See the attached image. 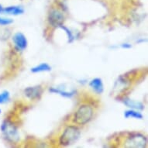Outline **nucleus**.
Returning a JSON list of instances; mask_svg holds the SVG:
<instances>
[{
    "label": "nucleus",
    "mask_w": 148,
    "mask_h": 148,
    "mask_svg": "<svg viewBox=\"0 0 148 148\" xmlns=\"http://www.w3.org/2000/svg\"><path fill=\"white\" fill-rule=\"evenodd\" d=\"M95 110L90 104L84 103L80 105L74 113L72 122L76 126H84L88 123L94 116Z\"/></svg>",
    "instance_id": "1"
},
{
    "label": "nucleus",
    "mask_w": 148,
    "mask_h": 148,
    "mask_svg": "<svg viewBox=\"0 0 148 148\" xmlns=\"http://www.w3.org/2000/svg\"><path fill=\"white\" fill-rule=\"evenodd\" d=\"M81 135V131L78 126L71 125L67 126L59 137V145L67 147L75 143Z\"/></svg>",
    "instance_id": "2"
},
{
    "label": "nucleus",
    "mask_w": 148,
    "mask_h": 148,
    "mask_svg": "<svg viewBox=\"0 0 148 148\" xmlns=\"http://www.w3.org/2000/svg\"><path fill=\"white\" fill-rule=\"evenodd\" d=\"M1 131L3 133V136L8 141L16 143L19 140L20 135L17 130L16 126L12 123V122L9 120H5L1 125Z\"/></svg>",
    "instance_id": "3"
},
{
    "label": "nucleus",
    "mask_w": 148,
    "mask_h": 148,
    "mask_svg": "<svg viewBox=\"0 0 148 148\" xmlns=\"http://www.w3.org/2000/svg\"><path fill=\"white\" fill-rule=\"evenodd\" d=\"M147 139L143 134H133L126 137L123 147L132 148H143L147 147Z\"/></svg>",
    "instance_id": "4"
},
{
    "label": "nucleus",
    "mask_w": 148,
    "mask_h": 148,
    "mask_svg": "<svg viewBox=\"0 0 148 148\" xmlns=\"http://www.w3.org/2000/svg\"><path fill=\"white\" fill-rule=\"evenodd\" d=\"M49 23L53 27H60V26L63 25L65 16L61 10L58 9H52L49 12L47 16Z\"/></svg>",
    "instance_id": "5"
},
{
    "label": "nucleus",
    "mask_w": 148,
    "mask_h": 148,
    "mask_svg": "<svg viewBox=\"0 0 148 148\" xmlns=\"http://www.w3.org/2000/svg\"><path fill=\"white\" fill-rule=\"evenodd\" d=\"M44 93V88L41 85H35L27 87L24 89L25 96L29 100H39Z\"/></svg>",
    "instance_id": "6"
},
{
    "label": "nucleus",
    "mask_w": 148,
    "mask_h": 148,
    "mask_svg": "<svg viewBox=\"0 0 148 148\" xmlns=\"http://www.w3.org/2000/svg\"><path fill=\"white\" fill-rule=\"evenodd\" d=\"M12 42L17 51H23L28 46V40L27 36L21 32H17L12 36Z\"/></svg>",
    "instance_id": "7"
},
{
    "label": "nucleus",
    "mask_w": 148,
    "mask_h": 148,
    "mask_svg": "<svg viewBox=\"0 0 148 148\" xmlns=\"http://www.w3.org/2000/svg\"><path fill=\"white\" fill-rule=\"evenodd\" d=\"M89 87L93 92L98 94L101 95L104 92V85L102 82V78H95L92 79L88 83Z\"/></svg>",
    "instance_id": "8"
},
{
    "label": "nucleus",
    "mask_w": 148,
    "mask_h": 148,
    "mask_svg": "<svg viewBox=\"0 0 148 148\" xmlns=\"http://www.w3.org/2000/svg\"><path fill=\"white\" fill-rule=\"evenodd\" d=\"M121 101L125 106L128 107L129 109H136V110H139V111H142V110L144 109V105L141 102H139V101L130 99V98L127 97L123 98Z\"/></svg>",
    "instance_id": "9"
},
{
    "label": "nucleus",
    "mask_w": 148,
    "mask_h": 148,
    "mask_svg": "<svg viewBox=\"0 0 148 148\" xmlns=\"http://www.w3.org/2000/svg\"><path fill=\"white\" fill-rule=\"evenodd\" d=\"M24 10L23 8L19 5H11L7 7H3V12L5 15H11V16H19L23 14Z\"/></svg>",
    "instance_id": "10"
},
{
    "label": "nucleus",
    "mask_w": 148,
    "mask_h": 148,
    "mask_svg": "<svg viewBox=\"0 0 148 148\" xmlns=\"http://www.w3.org/2000/svg\"><path fill=\"white\" fill-rule=\"evenodd\" d=\"M124 117H125L126 119L134 118V119H143V115L142 114L140 111H139V110L129 109L124 112Z\"/></svg>",
    "instance_id": "11"
},
{
    "label": "nucleus",
    "mask_w": 148,
    "mask_h": 148,
    "mask_svg": "<svg viewBox=\"0 0 148 148\" xmlns=\"http://www.w3.org/2000/svg\"><path fill=\"white\" fill-rule=\"evenodd\" d=\"M52 70V68L51 66L47 63H45V62H43V63H40L38 65H36L35 67L31 68L32 73H40V72H48V71H51Z\"/></svg>",
    "instance_id": "12"
},
{
    "label": "nucleus",
    "mask_w": 148,
    "mask_h": 148,
    "mask_svg": "<svg viewBox=\"0 0 148 148\" xmlns=\"http://www.w3.org/2000/svg\"><path fill=\"white\" fill-rule=\"evenodd\" d=\"M50 92H53V93H56V94H59V95H61V96L66 97V98L72 97L73 95H75V91L67 92V91L60 89V88H50Z\"/></svg>",
    "instance_id": "13"
},
{
    "label": "nucleus",
    "mask_w": 148,
    "mask_h": 148,
    "mask_svg": "<svg viewBox=\"0 0 148 148\" xmlns=\"http://www.w3.org/2000/svg\"><path fill=\"white\" fill-rule=\"evenodd\" d=\"M11 99L10 92L7 90H4L2 92H0V105H3L10 102Z\"/></svg>",
    "instance_id": "14"
},
{
    "label": "nucleus",
    "mask_w": 148,
    "mask_h": 148,
    "mask_svg": "<svg viewBox=\"0 0 148 148\" xmlns=\"http://www.w3.org/2000/svg\"><path fill=\"white\" fill-rule=\"evenodd\" d=\"M13 22H14V20L11 19V18L0 16V26H3V27L10 26V25L12 24Z\"/></svg>",
    "instance_id": "15"
},
{
    "label": "nucleus",
    "mask_w": 148,
    "mask_h": 148,
    "mask_svg": "<svg viewBox=\"0 0 148 148\" xmlns=\"http://www.w3.org/2000/svg\"><path fill=\"white\" fill-rule=\"evenodd\" d=\"M60 28H61V29H64V30L65 31V33L67 34V35H68V42H69V43H71V42H72L74 40H75V37H74V36H73L72 32L71 31L70 29H68V28H67L66 27L63 26V25L60 26Z\"/></svg>",
    "instance_id": "16"
},
{
    "label": "nucleus",
    "mask_w": 148,
    "mask_h": 148,
    "mask_svg": "<svg viewBox=\"0 0 148 148\" xmlns=\"http://www.w3.org/2000/svg\"><path fill=\"white\" fill-rule=\"evenodd\" d=\"M121 47L124 49H130L132 47V45L130 44H121Z\"/></svg>",
    "instance_id": "17"
},
{
    "label": "nucleus",
    "mask_w": 148,
    "mask_h": 148,
    "mask_svg": "<svg viewBox=\"0 0 148 148\" xmlns=\"http://www.w3.org/2000/svg\"><path fill=\"white\" fill-rule=\"evenodd\" d=\"M3 5L0 4V13H2V12H3Z\"/></svg>",
    "instance_id": "18"
},
{
    "label": "nucleus",
    "mask_w": 148,
    "mask_h": 148,
    "mask_svg": "<svg viewBox=\"0 0 148 148\" xmlns=\"http://www.w3.org/2000/svg\"><path fill=\"white\" fill-rule=\"evenodd\" d=\"M1 113H2V109H0V114H1Z\"/></svg>",
    "instance_id": "19"
}]
</instances>
